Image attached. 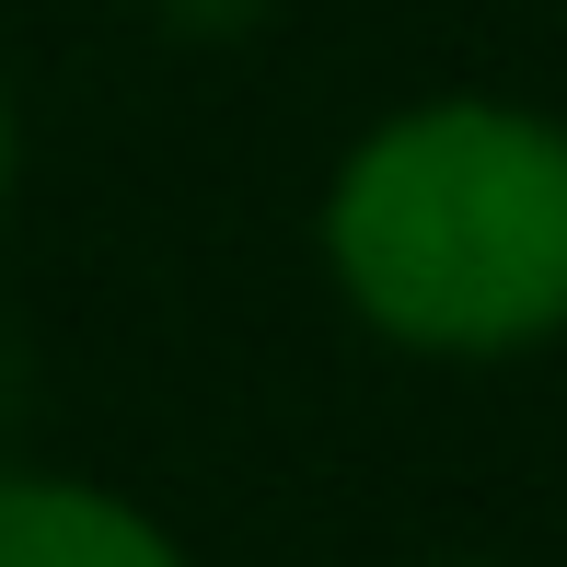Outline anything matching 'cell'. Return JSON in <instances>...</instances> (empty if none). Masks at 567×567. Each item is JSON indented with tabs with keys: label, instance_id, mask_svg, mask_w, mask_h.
<instances>
[{
	"label": "cell",
	"instance_id": "3957f363",
	"mask_svg": "<svg viewBox=\"0 0 567 567\" xmlns=\"http://www.w3.org/2000/svg\"><path fill=\"white\" fill-rule=\"evenodd\" d=\"M174 23H197V35H231V23H255V0H163Z\"/></svg>",
	"mask_w": 567,
	"mask_h": 567
},
{
	"label": "cell",
	"instance_id": "277c9868",
	"mask_svg": "<svg viewBox=\"0 0 567 567\" xmlns=\"http://www.w3.org/2000/svg\"><path fill=\"white\" fill-rule=\"evenodd\" d=\"M0 186H12V105H0Z\"/></svg>",
	"mask_w": 567,
	"mask_h": 567
},
{
	"label": "cell",
	"instance_id": "6da1fadb",
	"mask_svg": "<svg viewBox=\"0 0 567 567\" xmlns=\"http://www.w3.org/2000/svg\"><path fill=\"white\" fill-rule=\"evenodd\" d=\"M348 301L405 348L509 359L567 324V127L522 105H417L324 197Z\"/></svg>",
	"mask_w": 567,
	"mask_h": 567
},
{
	"label": "cell",
	"instance_id": "7a4b0ae2",
	"mask_svg": "<svg viewBox=\"0 0 567 567\" xmlns=\"http://www.w3.org/2000/svg\"><path fill=\"white\" fill-rule=\"evenodd\" d=\"M0 567H186V556L105 486L0 475Z\"/></svg>",
	"mask_w": 567,
	"mask_h": 567
}]
</instances>
